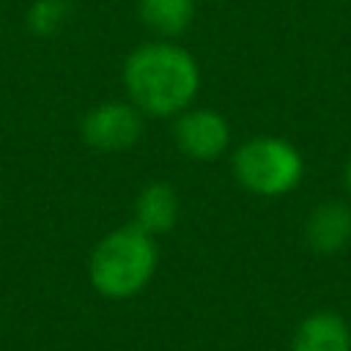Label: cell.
<instances>
[{"label": "cell", "mask_w": 351, "mask_h": 351, "mask_svg": "<svg viewBox=\"0 0 351 351\" xmlns=\"http://www.w3.org/2000/svg\"><path fill=\"white\" fill-rule=\"evenodd\" d=\"M121 80L129 101L143 115L176 118L197 99L200 66L181 44L148 41L129 52Z\"/></svg>", "instance_id": "obj_1"}, {"label": "cell", "mask_w": 351, "mask_h": 351, "mask_svg": "<svg viewBox=\"0 0 351 351\" xmlns=\"http://www.w3.org/2000/svg\"><path fill=\"white\" fill-rule=\"evenodd\" d=\"M156 263V239L129 222L99 239L88 261V277L101 296L121 302L137 296L154 280Z\"/></svg>", "instance_id": "obj_2"}, {"label": "cell", "mask_w": 351, "mask_h": 351, "mask_svg": "<svg viewBox=\"0 0 351 351\" xmlns=\"http://www.w3.org/2000/svg\"><path fill=\"white\" fill-rule=\"evenodd\" d=\"M236 181L258 197H282L293 192L304 176L299 148L274 134H258L241 143L230 159Z\"/></svg>", "instance_id": "obj_3"}, {"label": "cell", "mask_w": 351, "mask_h": 351, "mask_svg": "<svg viewBox=\"0 0 351 351\" xmlns=\"http://www.w3.org/2000/svg\"><path fill=\"white\" fill-rule=\"evenodd\" d=\"M143 134V112L132 101L93 104L80 121V137L88 148L101 154H121Z\"/></svg>", "instance_id": "obj_4"}, {"label": "cell", "mask_w": 351, "mask_h": 351, "mask_svg": "<svg viewBox=\"0 0 351 351\" xmlns=\"http://www.w3.org/2000/svg\"><path fill=\"white\" fill-rule=\"evenodd\" d=\"M176 145L186 159L195 162H214L230 145V123L222 112L211 107H186L176 115L173 123Z\"/></svg>", "instance_id": "obj_5"}, {"label": "cell", "mask_w": 351, "mask_h": 351, "mask_svg": "<svg viewBox=\"0 0 351 351\" xmlns=\"http://www.w3.org/2000/svg\"><path fill=\"white\" fill-rule=\"evenodd\" d=\"M304 241L315 255H337L351 241V208L343 200L318 203L304 222Z\"/></svg>", "instance_id": "obj_6"}, {"label": "cell", "mask_w": 351, "mask_h": 351, "mask_svg": "<svg viewBox=\"0 0 351 351\" xmlns=\"http://www.w3.org/2000/svg\"><path fill=\"white\" fill-rule=\"evenodd\" d=\"M291 351H351V326L335 310H315L296 326Z\"/></svg>", "instance_id": "obj_7"}, {"label": "cell", "mask_w": 351, "mask_h": 351, "mask_svg": "<svg viewBox=\"0 0 351 351\" xmlns=\"http://www.w3.org/2000/svg\"><path fill=\"white\" fill-rule=\"evenodd\" d=\"M140 230L148 236H162L176 228L178 222V192L167 181H151L137 192L134 200V219Z\"/></svg>", "instance_id": "obj_8"}, {"label": "cell", "mask_w": 351, "mask_h": 351, "mask_svg": "<svg viewBox=\"0 0 351 351\" xmlns=\"http://www.w3.org/2000/svg\"><path fill=\"white\" fill-rule=\"evenodd\" d=\"M137 11L145 27L156 30L165 38H173L192 25L197 0H137Z\"/></svg>", "instance_id": "obj_9"}, {"label": "cell", "mask_w": 351, "mask_h": 351, "mask_svg": "<svg viewBox=\"0 0 351 351\" xmlns=\"http://www.w3.org/2000/svg\"><path fill=\"white\" fill-rule=\"evenodd\" d=\"M69 16V3L66 0H36L27 11V25L38 36L55 33Z\"/></svg>", "instance_id": "obj_10"}, {"label": "cell", "mask_w": 351, "mask_h": 351, "mask_svg": "<svg viewBox=\"0 0 351 351\" xmlns=\"http://www.w3.org/2000/svg\"><path fill=\"white\" fill-rule=\"evenodd\" d=\"M346 189H348V195H351V156H348V162H346Z\"/></svg>", "instance_id": "obj_11"}]
</instances>
